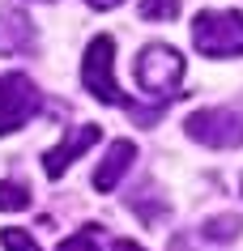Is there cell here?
I'll return each instance as SVG.
<instances>
[{
    "label": "cell",
    "instance_id": "cell-1",
    "mask_svg": "<svg viewBox=\"0 0 243 251\" xmlns=\"http://www.w3.org/2000/svg\"><path fill=\"white\" fill-rule=\"evenodd\" d=\"M192 43L209 60L243 55V13H235V9H209V13H201L196 26H192Z\"/></svg>",
    "mask_w": 243,
    "mask_h": 251
},
{
    "label": "cell",
    "instance_id": "cell-2",
    "mask_svg": "<svg viewBox=\"0 0 243 251\" xmlns=\"http://www.w3.org/2000/svg\"><path fill=\"white\" fill-rule=\"evenodd\" d=\"M184 77V55L166 43H149L136 55V85L154 98H175V85Z\"/></svg>",
    "mask_w": 243,
    "mask_h": 251
},
{
    "label": "cell",
    "instance_id": "cell-3",
    "mask_svg": "<svg viewBox=\"0 0 243 251\" xmlns=\"http://www.w3.org/2000/svg\"><path fill=\"white\" fill-rule=\"evenodd\" d=\"M81 81H85V90L94 94L98 102L133 106V102L120 94V85H115V43H111L107 34H98V39L85 47V60H81Z\"/></svg>",
    "mask_w": 243,
    "mask_h": 251
},
{
    "label": "cell",
    "instance_id": "cell-4",
    "mask_svg": "<svg viewBox=\"0 0 243 251\" xmlns=\"http://www.w3.org/2000/svg\"><path fill=\"white\" fill-rule=\"evenodd\" d=\"M188 136L209 149H239L243 145V111L235 106H205L188 115Z\"/></svg>",
    "mask_w": 243,
    "mask_h": 251
},
{
    "label": "cell",
    "instance_id": "cell-5",
    "mask_svg": "<svg viewBox=\"0 0 243 251\" xmlns=\"http://www.w3.org/2000/svg\"><path fill=\"white\" fill-rule=\"evenodd\" d=\"M34 111H39V90H34V81L22 77V73H4V77H0V136L17 132Z\"/></svg>",
    "mask_w": 243,
    "mask_h": 251
},
{
    "label": "cell",
    "instance_id": "cell-6",
    "mask_svg": "<svg viewBox=\"0 0 243 251\" xmlns=\"http://www.w3.org/2000/svg\"><path fill=\"white\" fill-rule=\"evenodd\" d=\"M94 141H98V128H94V124H81V128H73V132H68L55 149H47V153H43V171L52 175V179H60V175H64L68 166L81 158V153H85V149L94 145Z\"/></svg>",
    "mask_w": 243,
    "mask_h": 251
},
{
    "label": "cell",
    "instance_id": "cell-7",
    "mask_svg": "<svg viewBox=\"0 0 243 251\" xmlns=\"http://www.w3.org/2000/svg\"><path fill=\"white\" fill-rule=\"evenodd\" d=\"M133 162H136V145L133 141H111L107 153H103V162H98V171H94V187L98 192H111Z\"/></svg>",
    "mask_w": 243,
    "mask_h": 251
},
{
    "label": "cell",
    "instance_id": "cell-8",
    "mask_svg": "<svg viewBox=\"0 0 243 251\" xmlns=\"http://www.w3.org/2000/svg\"><path fill=\"white\" fill-rule=\"evenodd\" d=\"M34 47V26L22 9H0V55H17Z\"/></svg>",
    "mask_w": 243,
    "mask_h": 251
},
{
    "label": "cell",
    "instance_id": "cell-9",
    "mask_svg": "<svg viewBox=\"0 0 243 251\" xmlns=\"http://www.w3.org/2000/svg\"><path fill=\"white\" fill-rule=\"evenodd\" d=\"M243 234V222L235 217V213H222V217H209V222L201 226V238L205 243H230V238Z\"/></svg>",
    "mask_w": 243,
    "mask_h": 251
},
{
    "label": "cell",
    "instance_id": "cell-10",
    "mask_svg": "<svg viewBox=\"0 0 243 251\" xmlns=\"http://www.w3.org/2000/svg\"><path fill=\"white\" fill-rule=\"evenodd\" d=\"M0 209H9V213L30 209V192L22 183H13V179H4V183H0Z\"/></svg>",
    "mask_w": 243,
    "mask_h": 251
},
{
    "label": "cell",
    "instance_id": "cell-11",
    "mask_svg": "<svg viewBox=\"0 0 243 251\" xmlns=\"http://www.w3.org/2000/svg\"><path fill=\"white\" fill-rule=\"evenodd\" d=\"M136 13L145 17V22H158V17L171 22V17L179 13V0H141V9H136Z\"/></svg>",
    "mask_w": 243,
    "mask_h": 251
},
{
    "label": "cell",
    "instance_id": "cell-12",
    "mask_svg": "<svg viewBox=\"0 0 243 251\" xmlns=\"http://www.w3.org/2000/svg\"><path fill=\"white\" fill-rule=\"evenodd\" d=\"M0 243H4V251H39L26 230H0Z\"/></svg>",
    "mask_w": 243,
    "mask_h": 251
},
{
    "label": "cell",
    "instance_id": "cell-13",
    "mask_svg": "<svg viewBox=\"0 0 243 251\" xmlns=\"http://www.w3.org/2000/svg\"><path fill=\"white\" fill-rule=\"evenodd\" d=\"M60 251H98V238H94V230H77L73 238L60 243Z\"/></svg>",
    "mask_w": 243,
    "mask_h": 251
},
{
    "label": "cell",
    "instance_id": "cell-14",
    "mask_svg": "<svg viewBox=\"0 0 243 251\" xmlns=\"http://www.w3.org/2000/svg\"><path fill=\"white\" fill-rule=\"evenodd\" d=\"M111 251H145V247H136L133 238H115V243H111Z\"/></svg>",
    "mask_w": 243,
    "mask_h": 251
},
{
    "label": "cell",
    "instance_id": "cell-15",
    "mask_svg": "<svg viewBox=\"0 0 243 251\" xmlns=\"http://www.w3.org/2000/svg\"><path fill=\"white\" fill-rule=\"evenodd\" d=\"M85 4H90V9H120L124 0H85Z\"/></svg>",
    "mask_w": 243,
    "mask_h": 251
}]
</instances>
